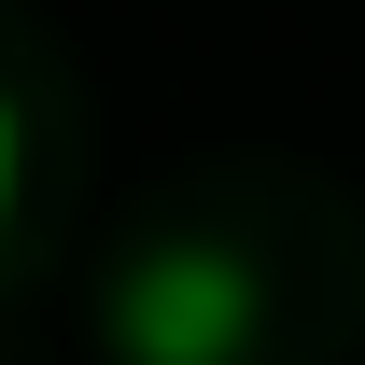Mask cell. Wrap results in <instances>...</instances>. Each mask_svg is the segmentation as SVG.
<instances>
[{"mask_svg":"<svg viewBox=\"0 0 365 365\" xmlns=\"http://www.w3.org/2000/svg\"><path fill=\"white\" fill-rule=\"evenodd\" d=\"M113 351L127 365H239L253 351V267L225 239H155L113 281Z\"/></svg>","mask_w":365,"mask_h":365,"instance_id":"1","label":"cell"},{"mask_svg":"<svg viewBox=\"0 0 365 365\" xmlns=\"http://www.w3.org/2000/svg\"><path fill=\"white\" fill-rule=\"evenodd\" d=\"M14 197H29V113L0 98V239H14Z\"/></svg>","mask_w":365,"mask_h":365,"instance_id":"2","label":"cell"}]
</instances>
